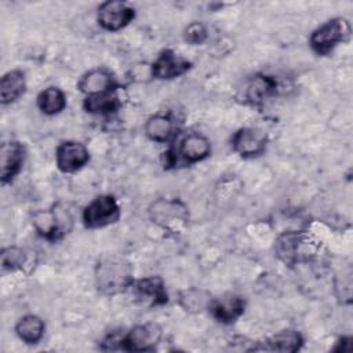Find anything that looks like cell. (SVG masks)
<instances>
[{"label": "cell", "mask_w": 353, "mask_h": 353, "mask_svg": "<svg viewBox=\"0 0 353 353\" xmlns=\"http://www.w3.org/2000/svg\"><path fill=\"white\" fill-rule=\"evenodd\" d=\"M95 287L102 295H117L131 288L134 283L132 265L121 256L102 258L95 266Z\"/></svg>", "instance_id": "cell-1"}, {"label": "cell", "mask_w": 353, "mask_h": 353, "mask_svg": "<svg viewBox=\"0 0 353 353\" xmlns=\"http://www.w3.org/2000/svg\"><path fill=\"white\" fill-rule=\"evenodd\" d=\"M320 250V243L307 232L292 230L280 234L274 241L277 258L287 266L313 261Z\"/></svg>", "instance_id": "cell-2"}, {"label": "cell", "mask_w": 353, "mask_h": 353, "mask_svg": "<svg viewBox=\"0 0 353 353\" xmlns=\"http://www.w3.org/2000/svg\"><path fill=\"white\" fill-rule=\"evenodd\" d=\"M32 225L41 237L57 241L72 230L73 216L65 205L58 203L48 210L33 212Z\"/></svg>", "instance_id": "cell-3"}, {"label": "cell", "mask_w": 353, "mask_h": 353, "mask_svg": "<svg viewBox=\"0 0 353 353\" xmlns=\"http://www.w3.org/2000/svg\"><path fill=\"white\" fill-rule=\"evenodd\" d=\"M149 218L163 230L179 233L189 222V211L179 199H157L149 207Z\"/></svg>", "instance_id": "cell-4"}, {"label": "cell", "mask_w": 353, "mask_h": 353, "mask_svg": "<svg viewBox=\"0 0 353 353\" xmlns=\"http://www.w3.org/2000/svg\"><path fill=\"white\" fill-rule=\"evenodd\" d=\"M165 167H174L178 163L196 164L211 154V142L200 132L186 134L176 148H170L165 153Z\"/></svg>", "instance_id": "cell-5"}, {"label": "cell", "mask_w": 353, "mask_h": 353, "mask_svg": "<svg viewBox=\"0 0 353 353\" xmlns=\"http://www.w3.org/2000/svg\"><path fill=\"white\" fill-rule=\"evenodd\" d=\"M350 33V23L345 18H332L312 32L309 46L317 55H328L336 46L347 41Z\"/></svg>", "instance_id": "cell-6"}, {"label": "cell", "mask_w": 353, "mask_h": 353, "mask_svg": "<svg viewBox=\"0 0 353 353\" xmlns=\"http://www.w3.org/2000/svg\"><path fill=\"white\" fill-rule=\"evenodd\" d=\"M121 210L112 194H101L88 203L83 210V223L88 229H101L116 223L120 219Z\"/></svg>", "instance_id": "cell-7"}, {"label": "cell", "mask_w": 353, "mask_h": 353, "mask_svg": "<svg viewBox=\"0 0 353 353\" xmlns=\"http://www.w3.org/2000/svg\"><path fill=\"white\" fill-rule=\"evenodd\" d=\"M163 336V330L157 323H145L132 327L121 336L120 349L128 352L154 350Z\"/></svg>", "instance_id": "cell-8"}, {"label": "cell", "mask_w": 353, "mask_h": 353, "mask_svg": "<svg viewBox=\"0 0 353 353\" xmlns=\"http://www.w3.org/2000/svg\"><path fill=\"white\" fill-rule=\"evenodd\" d=\"M135 18V10L125 1L108 0L98 7V25L108 32H117L125 28Z\"/></svg>", "instance_id": "cell-9"}, {"label": "cell", "mask_w": 353, "mask_h": 353, "mask_svg": "<svg viewBox=\"0 0 353 353\" xmlns=\"http://www.w3.org/2000/svg\"><path fill=\"white\" fill-rule=\"evenodd\" d=\"M233 150L244 157L254 159L265 153L268 145V137L263 131L252 127H244L237 130L230 139Z\"/></svg>", "instance_id": "cell-10"}, {"label": "cell", "mask_w": 353, "mask_h": 353, "mask_svg": "<svg viewBox=\"0 0 353 353\" xmlns=\"http://www.w3.org/2000/svg\"><path fill=\"white\" fill-rule=\"evenodd\" d=\"M90 161V152L81 142L63 141L55 152V163L61 172L72 174L81 170Z\"/></svg>", "instance_id": "cell-11"}, {"label": "cell", "mask_w": 353, "mask_h": 353, "mask_svg": "<svg viewBox=\"0 0 353 353\" xmlns=\"http://www.w3.org/2000/svg\"><path fill=\"white\" fill-rule=\"evenodd\" d=\"M25 146L18 141L3 142L0 148V176L1 183L7 185L19 174L25 161Z\"/></svg>", "instance_id": "cell-12"}, {"label": "cell", "mask_w": 353, "mask_h": 353, "mask_svg": "<svg viewBox=\"0 0 353 353\" xmlns=\"http://www.w3.org/2000/svg\"><path fill=\"white\" fill-rule=\"evenodd\" d=\"M150 68L152 77L159 80H171L185 74L192 68V63L183 57L175 54L172 50H164L159 54Z\"/></svg>", "instance_id": "cell-13"}, {"label": "cell", "mask_w": 353, "mask_h": 353, "mask_svg": "<svg viewBox=\"0 0 353 353\" xmlns=\"http://www.w3.org/2000/svg\"><path fill=\"white\" fill-rule=\"evenodd\" d=\"M244 309L245 301L239 295L212 298L208 305V312L211 313V316L222 324L234 323L244 313Z\"/></svg>", "instance_id": "cell-14"}, {"label": "cell", "mask_w": 353, "mask_h": 353, "mask_svg": "<svg viewBox=\"0 0 353 353\" xmlns=\"http://www.w3.org/2000/svg\"><path fill=\"white\" fill-rule=\"evenodd\" d=\"M77 88L87 97L116 90L119 88V84L116 83V79L113 77L110 70L105 68H97L88 70L81 76V79L77 83Z\"/></svg>", "instance_id": "cell-15"}, {"label": "cell", "mask_w": 353, "mask_h": 353, "mask_svg": "<svg viewBox=\"0 0 353 353\" xmlns=\"http://www.w3.org/2000/svg\"><path fill=\"white\" fill-rule=\"evenodd\" d=\"M130 290H134L138 298H142L150 306L164 305L168 301L165 284L159 276H149L145 279L134 280Z\"/></svg>", "instance_id": "cell-16"}, {"label": "cell", "mask_w": 353, "mask_h": 353, "mask_svg": "<svg viewBox=\"0 0 353 353\" xmlns=\"http://www.w3.org/2000/svg\"><path fill=\"white\" fill-rule=\"evenodd\" d=\"M277 91V81L273 76L258 73L254 74L245 87V99L251 105H262Z\"/></svg>", "instance_id": "cell-17"}, {"label": "cell", "mask_w": 353, "mask_h": 353, "mask_svg": "<svg viewBox=\"0 0 353 353\" xmlns=\"http://www.w3.org/2000/svg\"><path fill=\"white\" fill-rule=\"evenodd\" d=\"M145 134L153 142H170L176 135V123L168 114H153L145 124Z\"/></svg>", "instance_id": "cell-18"}, {"label": "cell", "mask_w": 353, "mask_h": 353, "mask_svg": "<svg viewBox=\"0 0 353 353\" xmlns=\"http://www.w3.org/2000/svg\"><path fill=\"white\" fill-rule=\"evenodd\" d=\"M26 91L25 73L19 69L8 70L0 80V102L10 105L18 101Z\"/></svg>", "instance_id": "cell-19"}, {"label": "cell", "mask_w": 353, "mask_h": 353, "mask_svg": "<svg viewBox=\"0 0 353 353\" xmlns=\"http://www.w3.org/2000/svg\"><path fill=\"white\" fill-rule=\"evenodd\" d=\"M303 345L302 335L295 330H283L268 338L262 346L255 350H269V352H283L294 353L299 350Z\"/></svg>", "instance_id": "cell-20"}, {"label": "cell", "mask_w": 353, "mask_h": 353, "mask_svg": "<svg viewBox=\"0 0 353 353\" xmlns=\"http://www.w3.org/2000/svg\"><path fill=\"white\" fill-rule=\"evenodd\" d=\"M83 106L84 110L91 114H110L117 112L121 106L120 97L117 95V88L94 95H87Z\"/></svg>", "instance_id": "cell-21"}, {"label": "cell", "mask_w": 353, "mask_h": 353, "mask_svg": "<svg viewBox=\"0 0 353 353\" xmlns=\"http://www.w3.org/2000/svg\"><path fill=\"white\" fill-rule=\"evenodd\" d=\"M46 331V324L41 317L36 314H26L15 324L17 336L26 345H36L41 341Z\"/></svg>", "instance_id": "cell-22"}, {"label": "cell", "mask_w": 353, "mask_h": 353, "mask_svg": "<svg viewBox=\"0 0 353 353\" xmlns=\"http://www.w3.org/2000/svg\"><path fill=\"white\" fill-rule=\"evenodd\" d=\"M37 108L41 113L47 116H54L61 113L66 108V95L58 87H47L44 88L36 99Z\"/></svg>", "instance_id": "cell-23"}, {"label": "cell", "mask_w": 353, "mask_h": 353, "mask_svg": "<svg viewBox=\"0 0 353 353\" xmlns=\"http://www.w3.org/2000/svg\"><path fill=\"white\" fill-rule=\"evenodd\" d=\"M211 299L212 298L210 296L208 292L197 288H189V290L181 291L179 294V305L186 312H192V313H197L204 309H208Z\"/></svg>", "instance_id": "cell-24"}, {"label": "cell", "mask_w": 353, "mask_h": 353, "mask_svg": "<svg viewBox=\"0 0 353 353\" xmlns=\"http://www.w3.org/2000/svg\"><path fill=\"white\" fill-rule=\"evenodd\" d=\"M0 258H1V266L6 270L22 269L28 261V255L25 250L17 245H10L3 248Z\"/></svg>", "instance_id": "cell-25"}, {"label": "cell", "mask_w": 353, "mask_h": 353, "mask_svg": "<svg viewBox=\"0 0 353 353\" xmlns=\"http://www.w3.org/2000/svg\"><path fill=\"white\" fill-rule=\"evenodd\" d=\"M208 37V30L201 22H192L183 30V40L192 46L203 44Z\"/></svg>", "instance_id": "cell-26"}]
</instances>
